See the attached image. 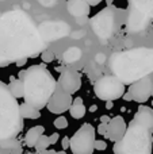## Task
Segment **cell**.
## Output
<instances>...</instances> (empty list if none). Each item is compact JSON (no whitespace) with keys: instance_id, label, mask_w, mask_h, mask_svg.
Instances as JSON below:
<instances>
[{"instance_id":"cell-1","label":"cell","mask_w":153,"mask_h":154,"mask_svg":"<svg viewBox=\"0 0 153 154\" xmlns=\"http://www.w3.org/2000/svg\"><path fill=\"white\" fill-rule=\"evenodd\" d=\"M43 49L45 41L24 11L14 10L0 16V68L37 57Z\"/></svg>"},{"instance_id":"cell-2","label":"cell","mask_w":153,"mask_h":154,"mask_svg":"<svg viewBox=\"0 0 153 154\" xmlns=\"http://www.w3.org/2000/svg\"><path fill=\"white\" fill-rule=\"evenodd\" d=\"M108 66L125 85L148 77L153 72V48H137L114 53Z\"/></svg>"},{"instance_id":"cell-3","label":"cell","mask_w":153,"mask_h":154,"mask_svg":"<svg viewBox=\"0 0 153 154\" xmlns=\"http://www.w3.org/2000/svg\"><path fill=\"white\" fill-rule=\"evenodd\" d=\"M24 84V101L38 109L48 106L57 89V81L43 65H33L19 73Z\"/></svg>"},{"instance_id":"cell-4","label":"cell","mask_w":153,"mask_h":154,"mask_svg":"<svg viewBox=\"0 0 153 154\" xmlns=\"http://www.w3.org/2000/svg\"><path fill=\"white\" fill-rule=\"evenodd\" d=\"M19 106L10 88L0 82V141L14 139L23 128Z\"/></svg>"},{"instance_id":"cell-5","label":"cell","mask_w":153,"mask_h":154,"mask_svg":"<svg viewBox=\"0 0 153 154\" xmlns=\"http://www.w3.org/2000/svg\"><path fill=\"white\" fill-rule=\"evenodd\" d=\"M152 128L133 119L123 138L114 143L113 152L114 154H152Z\"/></svg>"},{"instance_id":"cell-6","label":"cell","mask_w":153,"mask_h":154,"mask_svg":"<svg viewBox=\"0 0 153 154\" xmlns=\"http://www.w3.org/2000/svg\"><path fill=\"white\" fill-rule=\"evenodd\" d=\"M94 92L100 100L105 101H113L117 99L123 97L125 92V84L114 75L103 76L94 84Z\"/></svg>"},{"instance_id":"cell-7","label":"cell","mask_w":153,"mask_h":154,"mask_svg":"<svg viewBox=\"0 0 153 154\" xmlns=\"http://www.w3.org/2000/svg\"><path fill=\"white\" fill-rule=\"evenodd\" d=\"M95 131L94 126L84 123L70 138V150L73 154H92L95 150Z\"/></svg>"},{"instance_id":"cell-8","label":"cell","mask_w":153,"mask_h":154,"mask_svg":"<svg viewBox=\"0 0 153 154\" xmlns=\"http://www.w3.org/2000/svg\"><path fill=\"white\" fill-rule=\"evenodd\" d=\"M114 11L111 7L103 8L91 19V26L94 32L102 39H108L114 32Z\"/></svg>"},{"instance_id":"cell-9","label":"cell","mask_w":153,"mask_h":154,"mask_svg":"<svg viewBox=\"0 0 153 154\" xmlns=\"http://www.w3.org/2000/svg\"><path fill=\"white\" fill-rule=\"evenodd\" d=\"M39 34L45 42L57 41L69 34V26L64 22H45L38 27Z\"/></svg>"},{"instance_id":"cell-10","label":"cell","mask_w":153,"mask_h":154,"mask_svg":"<svg viewBox=\"0 0 153 154\" xmlns=\"http://www.w3.org/2000/svg\"><path fill=\"white\" fill-rule=\"evenodd\" d=\"M73 103V99H72V95L68 92H65L64 89H62L61 87H58V84H57V89L56 92L53 93V96L50 97V100H49L48 103V109L52 112V114H62V112L68 111V109L70 108V106H72Z\"/></svg>"},{"instance_id":"cell-11","label":"cell","mask_w":153,"mask_h":154,"mask_svg":"<svg viewBox=\"0 0 153 154\" xmlns=\"http://www.w3.org/2000/svg\"><path fill=\"white\" fill-rule=\"evenodd\" d=\"M127 92H129V95L132 96V100L142 104V103H145V101H148L149 97L152 96L153 82L149 77H144V79L130 84Z\"/></svg>"},{"instance_id":"cell-12","label":"cell","mask_w":153,"mask_h":154,"mask_svg":"<svg viewBox=\"0 0 153 154\" xmlns=\"http://www.w3.org/2000/svg\"><path fill=\"white\" fill-rule=\"evenodd\" d=\"M58 87H61L65 92L68 93H76L81 88V76L73 68H65L61 70L58 77Z\"/></svg>"},{"instance_id":"cell-13","label":"cell","mask_w":153,"mask_h":154,"mask_svg":"<svg viewBox=\"0 0 153 154\" xmlns=\"http://www.w3.org/2000/svg\"><path fill=\"white\" fill-rule=\"evenodd\" d=\"M126 130H127L126 120H125L121 115H117V116H114L113 119L110 120V123H108V130H107L106 137L115 143V142L121 141V139L123 138V135L126 134Z\"/></svg>"},{"instance_id":"cell-14","label":"cell","mask_w":153,"mask_h":154,"mask_svg":"<svg viewBox=\"0 0 153 154\" xmlns=\"http://www.w3.org/2000/svg\"><path fill=\"white\" fill-rule=\"evenodd\" d=\"M149 23V18L144 14L138 12L137 10H129V16H127V30L129 32H140L146 29Z\"/></svg>"},{"instance_id":"cell-15","label":"cell","mask_w":153,"mask_h":154,"mask_svg":"<svg viewBox=\"0 0 153 154\" xmlns=\"http://www.w3.org/2000/svg\"><path fill=\"white\" fill-rule=\"evenodd\" d=\"M67 10L75 18H83V16H87L89 14L91 5L84 0H68Z\"/></svg>"},{"instance_id":"cell-16","label":"cell","mask_w":153,"mask_h":154,"mask_svg":"<svg viewBox=\"0 0 153 154\" xmlns=\"http://www.w3.org/2000/svg\"><path fill=\"white\" fill-rule=\"evenodd\" d=\"M133 119L153 130V108H151V107L140 106Z\"/></svg>"},{"instance_id":"cell-17","label":"cell","mask_w":153,"mask_h":154,"mask_svg":"<svg viewBox=\"0 0 153 154\" xmlns=\"http://www.w3.org/2000/svg\"><path fill=\"white\" fill-rule=\"evenodd\" d=\"M130 8L137 10L149 19H153V0H127Z\"/></svg>"},{"instance_id":"cell-18","label":"cell","mask_w":153,"mask_h":154,"mask_svg":"<svg viewBox=\"0 0 153 154\" xmlns=\"http://www.w3.org/2000/svg\"><path fill=\"white\" fill-rule=\"evenodd\" d=\"M42 134H45V127H43V126H34V127H31L26 133L24 143L29 147H35L37 141L39 139V137L42 135Z\"/></svg>"},{"instance_id":"cell-19","label":"cell","mask_w":153,"mask_h":154,"mask_svg":"<svg viewBox=\"0 0 153 154\" xmlns=\"http://www.w3.org/2000/svg\"><path fill=\"white\" fill-rule=\"evenodd\" d=\"M19 108H20V114H22V116H23V119H38V118H41L39 109L33 107L31 104L26 103V101L22 103L20 106H19Z\"/></svg>"},{"instance_id":"cell-20","label":"cell","mask_w":153,"mask_h":154,"mask_svg":"<svg viewBox=\"0 0 153 154\" xmlns=\"http://www.w3.org/2000/svg\"><path fill=\"white\" fill-rule=\"evenodd\" d=\"M80 58H81V50L79 48H76V46L67 49V50L64 51V54H62V60H64V62H67V64L76 62Z\"/></svg>"},{"instance_id":"cell-21","label":"cell","mask_w":153,"mask_h":154,"mask_svg":"<svg viewBox=\"0 0 153 154\" xmlns=\"http://www.w3.org/2000/svg\"><path fill=\"white\" fill-rule=\"evenodd\" d=\"M8 88H10L11 93H12L16 99L24 96V84H23V80L22 79H14L12 81L10 82Z\"/></svg>"},{"instance_id":"cell-22","label":"cell","mask_w":153,"mask_h":154,"mask_svg":"<svg viewBox=\"0 0 153 154\" xmlns=\"http://www.w3.org/2000/svg\"><path fill=\"white\" fill-rule=\"evenodd\" d=\"M87 109L86 107H84V104H76V103H72V106H70L69 108V114L72 118H75V119H81V118L86 115Z\"/></svg>"},{"instance_id":"cell-23","label":"cell","mask_w":153,"mask_h":154,"mask_svg":"<svg viewBox=\"0 0 153 154\" xmlns=\"http://www.w3.org/2000/svg\"><path fill=\"white\" fill-rule=\"evenodd\" d=\"M50 139H49L48 135H45V134H42V135L39 137V139L37 141V145H35V149H37V152H41V150H46L49 149V146H50Z\"/></svg>"},{"instance_id":"cell-24","label":"cell","mask_w":153,"mask_h":154,"mask_svg":"<svg viewBox=\"0 0 153 154\" xmlns=\"http://www.w3.org/2000/svg\"><path fill=\"white\" fill-rule=\"evenodd\" d=\"M54 127L58 128V130H62V128H67L68 127V119L65 116H58L56 120L53 122Z\"/></svg>"},{"instance_id":"cell-25","label":"cell","mask_w":153,"mask_h":154,"mask_svg":"<svg viewBox=\"0 0 153 154\" xmlns=\"http://www.w3.org/2000/svg\"><path fill=\"white\" fill-rule=\"evenodd\" d=\"M41 58H42V61L43 62H52L54 60V53H52V51H49V50H43L42 53H41Z\"/></svg>"},{"instance_id":"cell-26","label":"cell","mask_w":153,"mask_h":154,"mask_svg":"<svg viewBox=\"0 0 153 154\" xmlns=\"http://www.w3.org/2000/svg\"><path fill=\"white\" fill-rule=\"evenodd\" d=\"M107 130H108V123H100L99 127H98V134H99V135H105L106 137Z\"/></svg>"},{"instance_id":"cell-27","label":"cell","mask_w":153,"mask_h":154,"mask_svg":"<svg viewBox=\"0 0 153 154\" xmlns=\"http://www.w3.org/2000/svg\"><path fill=\"white\" fill-rule=\"evenodd\" d=\"M39 4H42L43 7H53L57 4V0H37Z\"/></svg>"},{"instance_id":"cell-28","label":"cell","mask_w":153,"mask_h":154,"mask_svg":"<svg viewBox=\"0 0 153 154\" xmlns=\"http://www.w3.org/2000/svg\"><path fill=\"white\" fill-rule=\"evenodd\" d=\"M95 149L96 150H106L107 149L106 141H95Z\"/></svg>"},{"instance_id":"cell-29","label":"cell","mask_w":153,"mask_h":154,"mask_svg":"<svg viewBox=\"0 0 153 154\" xmlns=\"http://www.w3.org/2000/svg\"><path fill=\"white\" fill-rule=\"evenodd\" d=\"M61 146L64 150H67L68 147H70V138H68V137H64L61 141Z\"/></svg>"},{"instance_id":"cell-30","label":"cell","mask_w":153,"mask_h":154,"mask_svg":"<svg viewBox=\"0 0 153 154\" xmlns=\"http://www.w3.org/2000/svg\"><path fill=\"white\" fill-rule=\"evenodd\" d=\"M58 138H60L58 133H53L50 137H49V139H50V143H52V145H54L57 141H58Z\"/></svg>"},{"instance_id":"cell-31","label":"cell","mask_w":153,"mask_h":154,"mask_svg":"<svg viewBox=\"0 0 153 154\" xmlns=\"http://www.w3.org/2000/svg\"><path fill=\"white\" fill-rule=\"evenodd\" d=\"M84 2H87V3H88V4L92 7V5H98V4H100V3H102L103 0H84Z\"/></svg>"},{"instance_id":"cell-32","label":"cell","mask_w":153,"mask_h":154,"mask_svg":"<svg viewBox=\"0 0 153 154\" xmlns=\"http://www.w3.org/2000/svg\"><path fill=\"white\" fill-rule=\"evenodd\" d=\"M110 116H107V115H103V116H100V122L102 123H110Z\"/></svg>"},{"instance_id":"cell-33","label":"cell","mask_w":153,"mask_h":154,"mask_svg":"<svg viewBox=\"0 0 153 154\" xmlns=\"http://www.w3.org/2000/svg\"><path fill=\"white\" fill-rule=\"evenodd\" d=\"M39 154H57L56 150H49V149H46V150H41V152H38Z\"/></svg>"},{"instance_id":"cell-34","label":"cell","mask_w":153,"mask_h":154,"mask_svg":"<svg viewBox=\"0 0 153 154\" xmlns=\"http://www.w3.org/2000/svg\"><path fill=\"white\" fill-rule=\"evenodd\" d=\"M73 103H76V104H83V99H81V97H76V99H73Z\"/></svg>"},{"instance_id":"cell-35","label":"cell","mask_w":153,"mask_h":154,"mask_svg":"<svg viewBox=\"0 0 153 154\" xmlns=\"http://www.w3.org/2000/svg\"><path fill=\"white\" fill-rule=\"evenodd\" d=\"M96 61L103 62V61H105V56H103V54H99V56H96Z\"/></svg>"},{"instance_id":"cell-36","label":"cell","mask_w":153,"mask_h":154,"mask_svg":"<svg viewBox=\"0 0 153 154\" xmlns=\"http://www.w3.org/2000/svg\"><path fill=\"white\" fill-rule=\"evenodd\" d=\"M114 103L113 101H106V108H113Z\"/></svg>"},{"instance_id":"cell-37","label":"cell","mask_w":153,"mask_h":154,"mask_svg":"<svg viewBox=\"0 0 153 154\" xmlns=\"http://www.w3.org/2000/svg\"><path fill=\"white\" fill-rule=\"evenodd\" d=\"M96 109H98V107H96V106H92L91 108H89V111L92 112V111H96Z\"/></svg>"},{"instance_id":"cell-38","label":"cell","mask_w":153,"mask_h":154,"mask_svg":"<svg viewBox=\"0 0 153 154\" xmlns=\"http://www.w3.org/2000/svg\"><path fill=\"white\" fill-rule=\"evenodd\" d=\"M106 2H107V4H108V5H111V4H113L114 0H106Z\"/></svg>"},{"instance_id":"cell-39","label":"cell","mask_w":153,"mask_h":154,"mask_svg":"<svg viewBox=\"0 0 153 154\" xmlns=\"http://www.w3.org/2000/svg\"><path fill=\"white\" fill-rule=\"evenodd\" d=\"M57 154H67V153H65V150H61V152H57Z\"/></svg>"},{"instance_id":"cell-40","label":"cell","mask_w":153,"mask_h":154,"mask_svg":"<svg viewBox=\"0 0 153 154\" xmlns=\"http://www.w3.org/2000/svg\"><path fill=\"white\" fill-rule=\"evenodd\" d=\"M152 142H153V135H152Z\"/></svg>"},{"instance_id":"cell-41","label":"cell","mask_w":153,"mask_h":154,"mask_svg":"<svg viewBox=\"0 0 153 154\" xmlns=\"http://www.w3.org/2000/svg\"><path fill=\"white\" fill-rule=\"evenodd\" d=\"M152 154H153V152H152Z\"/></svg>"}]
</instances>
